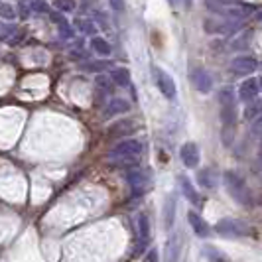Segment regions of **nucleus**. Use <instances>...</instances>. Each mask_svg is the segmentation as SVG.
I'll return each mask as SVG.
<instances>
[{
  "label": "nucleus",
  "instance_id": "1",
  "mask_svg": "<svg viewBox=\"0 0 262 262\" xmlns=\"http://www.w3.org/2000/svg\"><path fill=\"white\" fill-rule=\"evenodd\" d=\"M142 154H144V144L136 138H128V140H120L115 148L108 150V160L120 168H134L138 166Z\"/></svg>",
  "mask_w": 262,
  "mask_h": 262
},
{
  "label": "nucleus",
  "instance_id": "2",
  "mask_svg": "<svg viewBox=\"0 0 262 262\" xmlns=\"http://www.w3.org/2000/svg\"><path fill=\"white\" fill-rule=\"evenodd\" d=\"M205 6L207 10L217 16H223V18H229V20H243L247 18L252 8L247 6V4H241L236 0H205Z\"/></svg>",
  "mask_w": 262,
  "mask_h": 262
},
{
  "label": "nucleus",
  "instance_id": "3",
  "mask_svg": "<svg viewBox=\"0 0 262 262\" xmlns=\"http://www.w3.org/2000/svg\"><path fill=\"white\" fill-rule=\"evenodd\" d=\"M223 182H225L227 191H229V195L233 197L238 205H250L252 195H250L249 185H247V182H245L236 171H225Z\"/></svg>",
  "mask_w": 262,
  "mask_h": 262
},
{
  "label": "nucleus",
  "instance_id": "4",
  "mask_svg": "<svg viewBox=\"0 0 262 262\" xmlns=\"http://www.w3.org/2000/svg\"><path fill=\"white\" fill-rule=\"evenodd\" d=\"M215 233L225 236V238H241V236L249 235V225L245 221L227 217V219H221L219 223L215 225Z\"/></svg>",
  "mask_w": 262,
  "mask_h": 262
},
{
  "label": "nucleus",
  "instance_id": "5",
  "mask_svg": "<svg viewBox=\"0 0 262 262\" xmlns=\"http://www.w3.org/2000/svg\"><path fill=\"white\" fill-rule=\"evenodd\" d=\"M203 28H205L207 34H235L241 28V22L238 20H229L223 16H209L203 22Z\"/></svg>",
  "mask_w": 262,
  "mask_h": 262
},
{
  "label": "nucleus",
  "instance_id": "6",
  "mask_svg": "<svg viewBox=\"0 0 262 262\" xmlns=\"http://www.w3.org/2000/svg\"><path fill=\"white\" fill-rule=\"evenodd\" d=\"M152 77H154V83H156V87L160 89V93L166 97V99H170L173 101L176 99V95H178V89H176V83H173V79H171L170 73H166L164 69H160V67H152Z\"/></svg>",
  "mask_w": 262,
  "mask_h": 262
},
{
  "label": "nucleus",
  "instance_id": "7",
  "mask_svg": "<svg viewBox=\"0 0 262 262\" xmlns=\"http://www.w3.org/2000/svg\"><path fill=\"white\" fill-rule=\"evenodd\" d=\"M256 67H258V61L250 55H238L231 61V71L236 75H250L256 71Z\"/></svg>",
  "mask_w": 262,
  "mask_h": 262
},
{
  "label": "nucleus",
  "instance_id": "8",
  "mask_svg": "<svg viewBox=\"0 0 262 262\" xmlns=\"http://www.w3.org/2000/svg\"><path fill=\"white\" fill-rule=\"evenodd\" d=\"M191 83L199 93H209L213 89V77L207 69L203 67H197L191 71Z\"/></svg>",
  "mask_w": 262,
  "mask_h": 262
},
{
  "label": "nucleus",
  "instance_id": "9",
  "mask_svg": "<svg viewBox=\"0 0 262 262\" xmlns=\"http://www.w3.org/2000/svg\"><path fill=\"white\" fill-rule=\"evenodd\" d=\"M136 229H138V247L134 250V254H140L142 249L148 245V241H150V221H148V215H146V213H140V215H138Z\"/></svg>",
  "mask_w": 262,
  "mask_h": 262
},
{
  "label": "nucleus",
  "instance_id": "10",
  "mask_svg": "<svg viewBox=\"0 0 262 262\" xmlns=\"http://www.w3.org/2000/svg\"><path fill=\"white\" fill-rule=\"evenodd\" d=\"M180 158H182V162H184L187 168H195L197 164H199V146L195 142H185L182 148H180Z\"/></svg>",
  "mask_w": 262,
  "mask_h": 262
},
{
  "label": "nucleus",
  "instance_id": "11",
  "mask_svg": "<svg viewBox=\"0 0 262 262\" xmlns=\"http://www.w3.org/2000/svg\"><path fill=\"white\" fill-rule=\"evenodd\" d=\"M258 81L256 79H245L241 85H238V99L243 101V103H249L252 99H256L258 97Z\"/></svg>",
  "mask_w": 262,
  "mask_h": 262
},
{
  "label": "nucleus",
  "instance_id": "12",
  "mask_svg": "<svg viewBox=\"0 0 262 262\" xmlns=\"http://www.w3.org/2000/svg\"><path fill=\"white\" fill-rule=\"evenodd\" d=\"M187 221L191 225V229H193V233L197 236H201V238H207L211 235V227L209 223L199 215L195 211H189V215H187Z\"/></svg>",
  "mask_w": 262,
  "mask_h": 262
},
{
  "label": "nucleus",
  "instance_id": "13",
  "mask_svg": "<svg viewBox=\"0 0 262 262\" xmlns=\"http://www.w3.org/2000/svg\"><path fill=\"white\" fill-rule=\"evenodd\" d=\"M130 111V103L126 101V99H111L108 103H106L105 111H103V117L105 118H111V117H118V115H124V113H128Z\"/></svg>",
  "mask_w": 262,
  "mask_h": 262
},
{
  "label": "nucleus",
  "instance_id": "14",
  "mask_svg": "<svg viewBox=\"0 0 262 262\" xmlns=\"http://www.w3.org/2000/svg\"><path fill=\"white\" fill-rule=\"evenodd\" d=\"M134 130H136V122L124 118V120L115 122V124L108 128V136H111V138H122V136H130Z\"/></svg>",
  "mask_w": 262,
  "mask_h": 262
},
{
  "label": "nucleus",
  "instance_id": "15",
  "mask_svg": "<svg viewBox=\"0 0 262 262\" xmlns=\"http://www.w3.org/2000/svg\"><path fill=\"white\" fill-rule=\"evenodd\" d=\"M148 171L142 170V168H138V166H134V168H130V170L126 171V182L132 185V187H136L138 191H142V187L146 185V182H148Z\"/></svg>",
  "mask_w": 262,
  "mask_h": 262
},
{
  "label": "nucleus",
  "instance_id": "16",
  "mask_svg": "<svg viewBox=\"0 0 262 262\" xmlns=\"http://www.w3.org/2000/svg\"><path fill=\"white\" fill-rule=\"evenodd\" d=\"M180 254H182V236L173 233L166 243V262H178Z\"/></svg>",
  "mask_w": 262,
  "mask_h": 262
},
{
  "label": "nucleus",
  "instance_id": "17",
  "mask_svg": "<svg viewBox=\"0 0 262 262\" xmlns=\"http://www.w3.org/2000/svg\"><path fill=\"white\" fill-rule=\"evenodd\" d=\"M180 187H182V191H184V197L191 203V205H195V207L201 205V197H199L197 189L193 187V184L189 182V178L182 176V178H180Z\"/></svg>",
  "mask_w": 262,
  "mask_h": 262
},
{
  "label": "nucleus",
  "instance_id": "18",
  "mask_svg": "<svg viewBox=\"0 0 262 262\" xmlns=\"http://www.w3.org/2000/svg\"><path fill=\"white\" fill-rule=\"evenodd\" d=\"M197 180H199V185L205 187V189H213L217 185V173L213 168H203L197 173Z\"/></svg>",
  "mask_w": 262,
  "mask_h": 262
},
{
  "label": "nucleus",
  "instance_id": "19",
  "mask_svg": "<svg viewBox=\"0 0 262 262\" xmlns=\"http://www.w3.org/2000/svg\"><path fill=\"white\" fill-rule=\"evenodd\" d=\"M111 79H113V83L118 85V87H128V85H130V73H128V69H124V67L113 69V71H111Z\"/></svg>",
  "mask_w": 262,
  "mask_h": 262
},
{
  "label": "nucleus",
  "instance_id": "20",
  "mask_svg": "<svg viewBox=\"0 0 262 262\" xmlns=\"http://www.w3.org/2000/svg\"><path fill=\"white\" fill-rule=\"evenodd\" d=\"M91 48L95 50V53H99V55H103V57H108V55L113 53V48H111V43H108L105 38H101V36H93Z\"/></svg>",
  "mask_w": 262,
  "mask_h": 262
},
{
  "label": "nucleus",
  "instance_id": "21",
  "mask_svg": "<svg viewBox=\"0 0 262 262\" xmlns=\"http://www.w3.org/2000/svg\"><path fill=\"white\" fill-rule=\"evenodd\" d=\"M262 115V99H252V101H249L247 103V106H245V118L247 120H254V118H258Z\"/></svg>",
  "mask_w": 262,
  "mask_h": 262
},
{
  "label": "nucleus",
  "instance_id": "22",
  "mask_svg": "<svg viewBox=\"0 0 262 262\" xmlns=\"http://www.w3.org/2000/svg\"><path fill=\"white\" fill-rule=\"evenodd\" d=\"M236 108L235 105H221V122L225 126H235Z\"/></svg>",
  "mask_w": 262,
  "mask_h": 262
},
{
  "label": "nucleus",
  "instance_id": "23",
  "mask_svg": "<svg viewBox=\"0 0 262 262\" xmlns=\"http://www.w3.org/2000/svg\"><path fill=\"white\" fill-rule=\"evenodd\" d=\"M173 217H176V197L170 195L166 199V207H164V223L168 229L173 225Z\"/></svg>",
  "mask_w": 262,
  "mask_h": 262
},
{
  "label": "nucleus",
  "instance_id": "24",
  "mask_svg": "<svg viewBox=\"0 0 262 262\" xmlns=\"http://www.w3.org/2000/svg\"><path fill=\"white\" fill-rule=\"evenodd\" d=\"M73 26L77 28L79 32H83V34H87V36H95L99 30H97V26L93 24L91 20H87V18H77L75 22H73Z\"/></svg>",
  "mask_w": 262,
  "mask_h": 262
},
{
  "label": "nucleus",
  "instance_id": "25",
  "mask_svg": "<svg viewBox=\"0 0 262 262\" xmlns=\"http://www.w3.org/2000/svg\"><path fill=\"white\" fill-rule=\"evenodd\" d=\"M53 6H55V10H59V12L73 14L75 8H77V2H75V0H53Z\"/></svg>",
  "mask_w": 262,
  "mask_h": 262
},
{
  "label": "nucleus",
  "instance_id": "26",
  "mask_svg": "<svg viewBox=\"0 0 262 262\" xmlns=\"http://www.w3.org/2000/svg\"><path fill=\"white\" fill-rule=\"evenodd\" d=\"M217 99H219V105H235V91L231 87H223L217 93Z\"/></svg>",
  "mask_w": 262,
  "mask_h": 262
},
{
  "label": "nucleus",
  "instance_id": "27",
  "mask_svg": "<svg viewBox=\"0 0 262 262\" xmlns=\"http://www.w3.org/2000/svg\"><path fill=\"white\" fill-rule=\"evenodd\" d=\"M97 89H99V91H105L106 95H111L113 89H115V83H113V79L111 77L99 75V77H97Z\"/></svg>",
  "mask_w": 262,
  "mask_h": 262
},
{
  "label": "nucleus",
  "instance_id": "28",
  "mask_svg": "<svg viewBox=\"0 0 262 262\" xmlns=\"http://www.w3.org/2000/svg\"><path fill=\"white\" fill-rule=\"evenodd\" d=\"M0 18L2 20H14L16 18V8H14L12 4L0 0Z\"/></svg>",
  "mask_w": 262,
  "mask_h": 262
},
{
  "label": "nucleus",
  "instance_id": "29",
  "mask_svg": "<svg viewBox=\"0 0 262 262\" xmlns=\"http://www.w3.org/2000/svg\"><path fill=\"white\" fill-rule=\"evenodd\" d=\"M81 67H83V71H103V69L111 67V61H87Z\"/></svg>",
  "mask_w": 262,
  "mask_h": 262
},
{
  "label": "nucleus",
  "instance_id": "30",
  "mask_svg": "<svg viewBox=\"0 0 262 262\" xmlns=\"http://www.w3.org/2000/svg\"><path fill=\"white\" fill-rule=\"evenodd\" d=\"M252 134L262 140V115L258 118H254V122H252Z\"/></svg>",
  "mask_w": 262,
  "mask_h": 262
},
{
  "label": "nucleus",
  "instance_id": "31",
  "mask_svg": "<svg viewBox=\"0 0 262 262\" xmlns=\"http://www.w3.org/2000/svg\"><path fill=\"white\" fill-rule=\"evenodd\" d=\"M59 36H61V38L63 39H69V38H73V28L69 26V24H61V26H59Z\"/></svg>",
  "mask_w": 262,
  "mask_h": 262
},
{
  "label": "nucleus",
  "instance_id": "32",
  "mask_svg": "<svg viewBox=\"0 0 262 262\" xmlns=\"http://www.w3.org/2000/svg\"><path fill=\"white\" fill-rule=\"evenodd\" d=\"M32 10H36V12H48V4L43 0H34L32 2Z\"/></svg>",
  "mask_w": 262,
  "mask_h": 262
},
{
  "label": "nucleus",
  "instance_id": "33",
  "mask_svg": "<svg viewBox=\"0 0 262 262\" xmlns=\"http://www.w3.org/2000/svg\"><path fill=\"white\" fill-rule=\"evenodd\" d=\"M50 18H52V22L53 24H57V26H61V24H66L67 20L61 16V12L57 10V12H50Z\"/></svg>",
  "mask_w": 262,
  "mask_h": 262
},
{
  "label": "nucleus",
  "instance_id": "34",
  "mask_svg": "<svg viewBox=\"0 0 262 262\" xmlns=\"http://www.w3.org/2000/svg\"><path fill=\"white\" fill-rule=\"evenodd\" d=\"M207 256H209V262H227L217 250H213V249H207Z\"/></svg>",
  "mask_w": 262,
  "mask_h": 262
},
{
  "label": "nucleus",
  "instance_id": "35",
  "mask_svg": "<svg viewBox=\"0 0 262 262\" xmlns=\"http://www.w3.org/2000/svg\"><path fill=\"white\" fill-rule=\"evenodd\" d=\"M108 4H111V8L115 12H122L124 10V0H108Z\"/></svg>",
  "mask_w": 262,
  "mask_h": 262
},
{
  "label": "nucleus",
  "instance_id": "36",
  "mask_svg": "<svg viewBox=\"0 0 262 262\" xmlns=\"http://www.w3.org/2000/svg\"><path fill=\"white\" fill-rule=\"evenodd\" d=\"M146 262H158V249L148 250V254H146Z\"/></svg>",
  "mask_w": 262,
  "mask_h": 262
},
{
  "label": "nucleus",
  "instance_id": "37",
  "mask_svg": "<svg viewBox=\"0 0 262 262\" xmlns=\"http://www.w3.org/2000/svg\"><path fill=\"white\" fill-rule=\"evenodd\" d=\"M20 14H22V18H28V14H30V8L22 4V6H20Z\"/></svg>",
  "mask_w": 262,
  "mask_h": 262
},
{
  "label": "nucleus",
  "instance_id": "38",
  "mask_svg": "<svg viewBox=\"0 0 262 262\" xmlns=\"http://www.w3.org/2000/svg\"><path fill=\"white\" fill-rule=\"evenodd\" d=\"M191 4H193V0H184V6H185V8H191Z\"/></svg>",
  "mask_w": 262,
  "mask_h": 262
},
{
  "label": "nucleus",
  "instance_id": "39",
  "mask_svg": "<svg viewBox=\"0 0 262 262\" xmlns=\"http://www.w3.org/2000/svg\"><path fill=\"white\" fill-rule=\"evenodd\" d=\"M258 89H260V93H262V77L258 79Z\"/></svg>",
  "mask_w": 262,
  "mask_h": 262
},
{
  "label": "nucleus",
  "instance_id": "40",
  "mask_svg": "<svg viewBox=\"0 0 262 262\" xmlns=\"http://www.w3.org/2000/svg\"><path fill=\"white\" fill-rule=\"evenodd\" d=\"M170 4H173V6H176V4H178V0H170Z\"/></svg>",
  "mask_w": 262,
  "mask_h": 262
},
{
  "label": "nucleus",
  "instance_id": "41",
  "mask_svg": "<svg viewBox=\"0 0 262 262\" xmlns=\"http://www.w3.org/2000/svg\"><path fill=\"white\" fill-rule=\"evenodd\" d=\"M258 154H260V160H262V144H260V152H258Z\"/></svg>",
  "mask_w": 262,
  "mask_h": 262
}]
</instances>
